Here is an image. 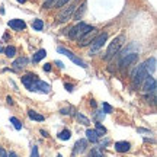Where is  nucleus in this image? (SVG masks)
<instances>
[{
	"instance_id": "nucleus-28",
	"label": "nucleus",
	"mask_w": 157,
	"mask_h": 157,
	"mask_svg": "<svg viewBox=\"0 0 157 157\" xmlns=\"http://www.w3.org/2000/svg\"><path fill=\"white\" fill-rule=\"evenodd\" d=\"M102 106H103V109H105V112H106V113H111L113 111L112 106H111L109 103H106V102H103V103H102Z\"/></svg>"
},
{
	"instance_id": "nucleus-21",
	"label": "nucleus",
	"mask_w": 157,
	"mask_h": 157,
	"mask_svg": "<svg viewBox=\"0 0 157 157\" xmlns=\"http://www.w3.org/2000/svg\"><path fill=\"white\" fill-rule=\"evenodd\" d=\"M32 28H34V31H42L44 22H42L41 19H34V21H32Z\"/></svg>"
},
{
	"instance_id": "nucleus-39",
	"label": "nucleus",
	"mask_w": 157,
	"mask_h": 157,
	"mask_svg": "<svg viewBox=\"0 0 157 157\" xmlns=\"http://www.w3.org/2000/svg\"><path fill=\"white\" fill-rule=\"evenodd\" d=\"M7 157H16V154H15V153H10V154H7Z\"/></svg>"
},
{
	"instance_id": "nucleus-24",
	"label": "nucleus",
	"mask_w": 157,
	"mask_h": 157,
	"mask_svg": "<svg viewBox=\"0 0 157 157\" xmlns=\"http://www.w3.org/2000/svg\"><path fill=\"white\" fill-rule=\"evenodd\" d=\"M5 54H6V57L12 58V57L16 56V48H15V47H10V45H9V47H7V48L5 50Z\"/></svg>"
},
{
	"instance_id": "nucleus-15",
	"label": "nucleus",
	"mask_w": 157,
	"mask_h": 157,
	"mask_svg": "<svg viewBox=\"0 0 157 157\" xmlns=\"http://www.w3.org/2000/svg\"><path fill=\"white\" fill-rule=\"evenodd\" d=\"M86 146H87V141L86 140H78L77 143H76V148H74L73 154H78V153H83L84 150H86Z\"/></svg>"
},
{
	"instance_id": "nucleus-7",
	"label": "nucleus",
	"mask_w": 157,
	"mask_h": 157,
	"mask_svg": "<svg viewBox=\"0 0 157 157\" xmlns=\"http://www.w3.org/2000/svg\"><path fill=\"white\" fill-rule=\"evenodd\" d=\"M96 34H98V31L96 29H92V31H89L87 34H84L83 36H80L78 38V42H77V45L78 47H86V45H89L93 39L96 38Z\"/></svg>"
},
{
	"instance_id": "nucleus-9",
	"label": "nucleus",
	"mask_w": 157,
	"mask_h": 157,
	"mask_svg": "<svg viewBox=\"0 0 157 157\" xmlns=\"http://www.w3.org/2000/svg\"><path fill=\"white\" fill-rule=\"evenodd\" d=\"M31 90H32V92H36V90H39V92H42V93H50V92H51V86L48 83L42 82V80L36 78V80H35V83L32 84Z\"/></svg>"
},
{
	"instance_id": "nucleus-22",
	"label": "nucleus",
	"mask_w": 157,
	"mask_h": 157,
	"mask_svg": "<svg viewBox=\"0 0 157 157\" xmlns=\"http://www.w3.org/2000/svg\"><path fill=\"white\" fill-rule=\"evenodd\" d=\"M70 137H71V132H70V129H64V131H61L60 134H58V138L63 141L66 140H70Z\"/></svg>"
},
{
	"instance_id": "nucleus-19",
	"label": "nucleus",
	"mask_w": 157,
	"mask_h": 157,
	"mask_svg": "<svg viewBox=\"0 0 157 157\" xmlns=\"http://www.w3.org/2000/svg\"><path fill=\"white\" fill-rule=\"evenodd\" d=\"M45 56H47V51H45V50H38L34 54V57H32V61H34V63H39Z\"/></svg>"
},
{
	"instance_id": "nucleus-10",
	"label": "nucleus",
	"mask_w": 157,
	"mask_h": 157,
	"mask_svg": "<svg viewBox=\"0 0 157 157\" xmlns=\"http://www.w3.org/2000/svg\"><path fill=\"white\" fill-rule=\"evenodd\" d=\"M137 58H138V54H135V52H131V54H127V56H124L121 58V68H128L132 63L137 61Z\"/></svg>"
},
{
	"instance_id": "nucleus-31",
	"label": "nucleus",
	"mask_w": 157,
	"mask_h": 157,
	"mask_svg": "<svg viewBox=\"0 0 157 157\" xmlns=\"http://www.w3.org/2000/svg\"><path fill=\"white\" fill-rule=\"evenodd\" d=\"M89 157H102V154L98 151V150H92V153H90Z\"/></svg>"
},
{
	"instance_id": "nucleus-11",
	"label": "nucleus",
	"mask_w": 157,
	"mask_h": 157,
	"mask_svg": "<svg viewBox=\"0 0 157 157\" xmlns=\"http://www.w3.org/2000/svg\"><path fill=\"white\" fill-rule=\"evenodd\" d=\"M7 26L12 28L13 31H23V29L26 28V23L23 22L22 19H10L7 22Z\"/></svg>"
},
{
	"instance_id": "nucleus-8",
	"label": "nucleus",
	"mask_w": 157,
	"mask_h": 157,
	"mask_svg": "<svg viewBox=\"0 0 157 157\" xmlns=\"http://www.w3.org/2000/svg\"><path fill=\"white\" fill-rule=\"evenodd\" d=\"M76 12V5H70L67 6L64 10L58 15V22H67L68 19L73 17V13Z\"/></svg>"
},
{
	"instance_id": "nucleus-4",
	"label": "nucleus",
	"mask_w": 157,
	"mask_h": 157,
	"mask_svg": "<svg viewBox=\"0 0 157 157\" xmlns=\"http://www.w3.org/2000/svg\"><path fill=\"white\" fill-rule=\"evenodd\" d=\"M57 51H58L60 54H64L66 57H68V58H70L74 64H77V66H80V67H83V68L87 67V66H86V63H84L83 60H80L78 57H76L73 52H71L70 50H67V48H64V47H58V48H57Z\"/></svg>"
},
{
	"instance_id": "nucleus-12",
	"label": "nucleus",
	"mask_w": 157,
	"mask_h": 157,
	"mask_svg": "<svg viewBox=\"0 0 157 157\" xmlns=\"http://www.w3.org/2000/svg\"><path fill=\"white\" fill-rule=\"evenodd\" d=\"M38 78V76L36 74H25L22 77V83L25 84V87L28 90H31V87H32V84L35 83V80Z\"/></svg>"
},
{
	"instance_id": "nucleus-35",
	"label": "nucleus",
	"mask_w": 157,
	"mask_h": 157,
	"mask_svg": "<svg viewBox=\"0 0 157 157\" xmlns=\"http://www.w3.org/2000/svg\"><path fill=\"white\" fill-rule=\"evenodd\" d=\"M0 157H7V153L5 151V148L0 147Z\"/></svg>"
},
{
	"instance_id": "nucleus-42",
	"label": "nucleus",
	"mask_w": 157,
	"mask_h": 157,
	"mask_svg": "<svg viewBox=\"0 0 157 157\" xmlns=\"http://www.w3.org/2000/svg\"><path fill=\"white\" fill-rule=\"evenodd\" d=\"M57 157H63V156H61V154H58V156H57Z\"/></svg>"
},
{
	"instance_id": "nucleus-1",
	"label": "nucleus",
	"mask_w": 157,
	"mask_h": 157,
	"mask_svg": "<svg viewBox=\"0 0 157 157\" xmlns=\"http://www.w3.org/2000/svg\"><path fill=\"white\" fill-rule=\"evenodd\" d=\"M146 77H148V73H147L144 64H140L138 67L135 68L134 73H132V87L137 89V87L146 80Z\"/></svg>"
},
{
	"instance_id": "nucleus-36",
	"label": "nucleus",
	"mask_w": 157,
	"mask_h": 157,
	"mask_svg": "<svg viewBox=\"0 0 157 157\" xmlns=\"http://www.w3.org/2000/svg\"><path fill=\"white\" fill-rule=\"evenodd\" d=\"M39 132H41V135H42V137H45V138H47V137H50V134H48V132H47L45 129H41Z\"/></svg>"
},
{
	"instance_id": "nucleus-27",
	"label": "nucleus",
	"mask_w": 157,
	"mask_h": 157,
	"mask_svg": "<svg viewBox=\"0 0 157 157\" xmlns=\"http://www.w3.org/2000/svg\"><path fill=\"white\" fill-rule=\"evenodd\" d=\"M56 2L57 0H45L44 5H42V9H51L52 6L56 5Z\"/></svg>"
},
{
	"instance_id": "nucleus-6",
	"label": "nucleus",
	"mask_w": 157,
	"mask_h": 157,
	"mask_svg": "<svg viewBox=\"0 0 157 157\" xmlns=\"http://www.w3.org/2000/svg\"><path fill=\"white\" fill-rule=\"evenodd\" d=\"M143 93H156V78L151 77V76H148V77H146V80L143 82Z\"/></svg>"
},
{
	"instance_id": "nucleus-17",
	"label": "nucleus",
	"mask_w": 157,
	"mask_h": 157,
	"mask_svg": "<svg viewBox=\"0 0 157 157\" xmlns=\"http://www.w3.org/2000/svg\"><path fill=\"white\" fill-rule=\"evenodd\" d=\"M86 135H87V140L92 141V143H98V140H99V135H98V132L95 129L87 128L86 129Z\"/></svg>"
},
{
	"instance_id": "nucleus-16",
	"label": "nucleus",
	"mask_w": 157,
	"mask_h": 157,
	"mask_svg": "<svg viewBox=\"0 0 157 157\" xmlns=\"http://www.w3.org/2000/svg\"><path fill=\"white\" fill-rule=\"evenodd\" d=\"M28 117H29V119H32V121H38V122H42V121L45 119L44 115L35 112L34 109H29V111H28Z\"/></svg>"
},
{
	"instance_id": "nucleus-5",
	"label": "nucleus",
	"mask_w": 157,
	"mask_h": 157,
	"mask_svg": "<svg viewBox=\"0 0 157 157\" xmlns=\"http://www.w3.org/2000/svg\"><path fill=\"white\" fill-rule=\"evenodd\" d=\"M106 39H108V34L106 32H103V34H101L99 36H96L93 41H92V50H90V56L92 54H95L96 51H99L103 47V44L106 42Z\"/></svg>"
},
{
	"instance_id": "nucleus-32",
	"label": "nucleus",
	"mask_w": 157,
	"mask_h": 157,
	"mask_svg": "<svg viewBox=\"0 0 157 157\" xmlns=\"http://www.w3.org/2000/svg\"><path fill=\"white\" fill-rule=\"evenodd\" d=\"M64 87H66V90H67V92H73V84H68V83H66L64 84Z\"/></svg>"
},
{
	"instance_id": "nucleus-13",
	"label": "nucleus",
	"mask_w": 157,
	"mask_h": 157,
	"mask_svg": "<svg viewBox=\"0 0 157 157\" xmlns=\"http://www.w3.org/2000/svg\"><path fill=\"white\" fill-rule=\"evenodd\" d=\"M144 67H146V70H147V73H148V76L154 73V71H156V57H151V58H148V60L144 63Z\"/></svg>"
},
{
	"instance_id": "nucleus-41",
	"label": "nucleus",
	"mask_w": 157,
	"mask_h": 157,
	"mask_svg": "<svg viewBox=\"0 0 157 157\" xmlns=\"http://www.w3.org/2000/svg\"><path fill=\"white\" fill-rule=\"evenodd\" d=\"M2 51H3V48H2V47H0V52H2Z\"/></svg>"
},
{
	"instance_id": "nucleus-18",
	"label": "nucleus",
	"mask_w": 157,
	"mask_h": 157,
	"mask_svg": "<svg viewBox=\"0 0 157 157\" xmlns=\"http://www.w3.org/2000/svg\"><path fill=\"white\" fill-rule=\"evenodd\" d=\"M26 63H28V60H26L25 57H21V58H17V60H15L12 66H13L15 68H16V70H19V68L25 67V66H26Z\"/></svg>"
},
{
	"instance_id": "nucleus-14",
	"label": "nucleus",
	"mask_w": 157,
	"mask_h": 157,
	"mask_svg": "<svg viewBox=\"0 0 157 157\" xmlns=\"http://www.w3.org/2000/svg\"><path fill=\"white\" fill-rule=\"evenodd\" d=\"M131 148V144L128 141H117L115 143V150L119 153H127Z\"/></svg>"
},
{
	"instance_id": "nucleus-30",
	"label": "nucleus",
	"mask_w": 157,
	"mask_h": 157,
	"mask_svg": "<svg viewBox=\"0 0 157 157\" xmlns=\"http://www.w3.org/2000/svg\"><path fill=\"white\" fill-rule=\"evenodd\" d=\"M31 157H39L38 147H36V146H34V147H32V151H31Z\"/></svg>"
},
{
	"instance_id": "nucleus-20",
	"label": "nucleus",
	"mask_w": 157,
	"mask_h": 157,
	"mask_svg": "<svg viewBox=\"0 0 157 157\" xmlns=\"http://www.w3.org/2000/svg\"><path fill=\"white\" fill-rule=\"evenodd\" d=\"M84 10H86V3H83V5L77 9V12H76V13H73V17L76 19V21H80V19H82V16H83Z\"/></svg>"
},
{
	"instance_id": "nucleus-25",
	"label": "nucleus",
	"mask_w": 157,
	"mask_h": 157,
	"mask_svg": "<svg viewBox=\"0 0 157 157\" xmlns=\"http://www.w3.org/2000/svg\"><path fill=\"white\" fill-rule=\"evenodd\" d=\"M10 122L13 124V127H15L17 131H19V129H22V124H21V121H19L16 117H10Z\"/></svg>"
},
{
	"instance_id": "nucleus-2",
	"label": "nucleus",
	"mask_w": 157,
	"mask_h": 157,
	"mask_svg": "<svg viewBox=\"0 0 157 157\" xmlns=\"http://www.w3.org/2000/svg\"><path fill=\"white\" fill-rule=\"evenodd\" d=\"M92 29H95V28L90 26V25H87V23H84V22H80V23H77L76 26L71 28V31L68 32V36L73 38V39L80 38V36H83L84 34H87V32L92 31Z\"/></svg>"
},
{
	"instance_id": "nucleus-3",
	"label": "nucleus",
	"mask_w": 157,
	"mask_h": 157,
	"mask_svg": "<svg viewBox=\"0 0 157 157\" xmlns=\"http://www.w3.org/2000/svg\"><path fill=\"white\" fill-rule=\"evenodd\" d=\"M122 39H124V36H118V38H115L112 42L109 44L106 56H105V60H111V58L115 57V54H118V51H119L121 45H122Z\"/></svg>"
},
{
	"instance_id": "nucleus-23",
	"label": "nucleus",
	"mask_w": 157,
	"mask_h": 157,
	"mask_svg": "<svg viewBox=\"0 0 157 157\" xmlns=\"http://www.w3.org/2000/svg\"><path fill=\"white\" fill-rule=\"evenodd\" d=\"M76 118H77V121H78V122H82V124H83V125H89V124H90L89 118H86V117H84V115H82V113H80V112H77V113H76Z\"/></svg>"
},
{
	"instance_id": "nucleus-29",
	"label": "nucleus",
	"mask_w": 157,
	"mask_h": 157,
	"mask_svg": "<svg viewBox=\"0 0 157 157\" xmlns=\"http://www.w3.org/2000/svg\"><path fill=\"white\" fill-rule=\"evenodd\" d=\"M68 2H70V0H57L54 6H56V7H63L64 5H67Z\"/></svg>"
},
{
	"instance_id": "nucleus-34",
	"label": "nucleus",
	"mask_w": 157,
	"mask_h": 157,
	"mask_svg": "<svg viewBox=\"0 0 157 157\" xmlns=\"http://www.w3.org/2000/svg\"><path fill=\"white\" fill-rule=\"evenodd\" d=\"M61 113H63V115H68V113H71V112H70V108H63Z\"/></svg>"
},
{
	"instance_id": "nucleus-38",
	"label": "nucleus",
	"mask_w": 157,
	"mask_h": 157,
	"mask_svg": "<svg viewBox=\"0 0 157 157\" xmlns=\"http://www.w3.org/2000/svg\"><path fill=\"white\" fill-rule=\"evenodd\" d=\"M56 64H57V66H58L60 68H64V64H63L61 61H57V60H56Z\"/></svg>"
},
{
	"instance_id": "nucleus-26",
	"label": "nucleus",
	"mask_w": 157,
	"mask_h": 157,
	"mask_svg": "<svg viewBox=\"0 0 157 157\" xmlns=\"http://www.w3.org/2000/svg\"><path fill=\"white\" fill-rule=\"evenodd\" d=\"M96 132H98V135H99V137H101V135H103V134H106V128H105V127H103V125H102V124H96V129H95Z\"/></svg>"
},
{
	"instance_id": "nucleus-33",
	"label": "nucleus",
	"mask_w": 157,
	"mask_h": 157,
	"mask_svg": "<svg viewBox=\"0 0 157 157\" xmlns=\"http://www.w3.org/2000/svg\"><path fill=\"white\" fill-rule=\"evenodd\" d=\"M42 68H44V71H51V64L50 63H45Z\"/></svg>"
},
{
	"instance_id": "nucleus-40",
	"label": "nucleus",
	"mask_w": 157,
	"mask_h": 157,
	"mask_svg": "<svg viewBox=\"0 0 157 157\" xmlns=\"http://www.w3.org/2000/svg\"><path fill=\"white\" fill-rule=\"evenodd\" d=\"M17 2H19V3H25L26 0H17Z\"/></svg>"
},
{
	"instance_id": "nucleus-37",
	"label": "nucleus",
	"mask_w": 157,
	"mask_h": 157,
	"mask_svg": "<svg viewBox=\"0 0 157 157\" xmlns=\"http://www.w3.org/2000/svg\"><path fill=\"white\" fill-rule=\"evenodd\" d=\"M6 101H7V103H9V105H13V99H12L10 96H7V98H6Z\"/></svg>"
}]
</instances>
